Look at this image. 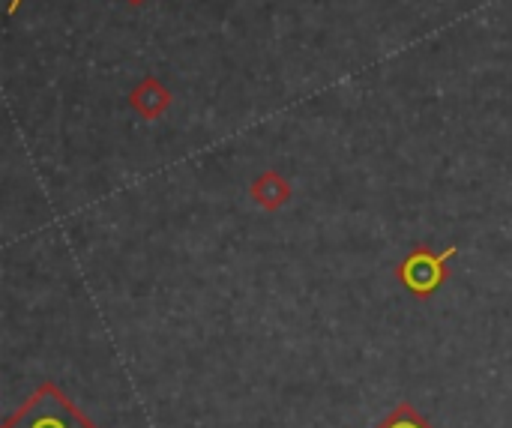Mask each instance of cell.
Instances as JSON below:
<instances>
[{
	"mask_svg": "<svg viewBox=\"0 0 512 428\" xmlns=\"http://www.w3.org/2000/svg\"><path fill=\"white\" fill-rule=\"evenodd\" d=\"M459 255L456 246L444 249V252H432L426 246L414 249L402 264H399V282L408 294L420 297V300H429L432 294L441 291V285L447 282V267L450 261Z\"/></svg>",
	"mask_w": 512,
	"mask_h": 428,
	"instance_id": "cell-1",
	"label": "cell"
},
{
	"mask_svg": "<svg viewBox=\"0 0 512 428\" xmlns=\"http://www.w3.org/2000/svg\"><path fill=\"white\" fill-rule=\"evenodd\" d=\"M39 405H42V396L36 393V396L27 402V408H21L12 420H18L24 428H72V423L81 420L78 411H75L72 405H66L63 399H60L57 408H51V411H45V408H39Z\"/></svg>",
	"mask_w": 512,
	"mask_h": 428,
	"instance_id": "cell-2",
	"label": "cell"
},
{
	"mask_svg": "<svg viewBox=\"0 0 512 428\" xmlns=\"http://www.w3.org/2000/svg\"><path fill=\"white\" fill-rule=\"evenodd\" d=\"M132 105H135L138 114L153 120V117H159L171 105V93L156 78H144V84L132 93Z\"/></svg>",
	"mask_w": 512,
	"mask_h": 428,
	"instance_id": "cell-3",
	"label": "cell"
},
{
	"mask_svg": "<svg viewBox=\"0 0 512 428\" xmlns=\"http://www.w3.org/2000/svg\"><path fill=\"white\" fill-rule=\"evenodd\" d=\"M252 198L264 207V210H279L288 198H291V186L276 174V171H267L264 177H258L252 183Z\"/></svg>",
	"mask_w": 512,
	"mask_h": 428,
	"instance_id": "cell-4",
	"label": "cell"
},
{
	"mask_svg": "<svg viewBox=\"0 0 512 428\" xmlns=\"http://www.w3.org/2000/svg\"><path fill=\"white\" fill-rule=\"evenodd\" d=\"M378 428H435V426H432V423H429V420H426L414 405H408V402H405V405H399V408H396L384 423H378Z\"/></svg>",
	"mask_w": 512,
	"mask_h": 428,
	"instance_id": "cell-5",
	"label": "cell"
},
{
	"mask_svg": "<svg viewBox=\"0 0 512 428\" xmlns=\"http://www.w3.org/2000/svg\"><path fill=\"white\" fill-rule=\"evenodd\" d=\"M18 3H21V0H12V3H9V12H15V9H18Z\"/></svg>",
	"mask_w": 512,
	"mask_h": 428,
	"instance_id": "cell-6",
	"label": "cell"
},
{
	"mask_svg": "<svg viewBox=\"0 0 512 428\" xmlns=\"http://www.w3.org/2000/svg\"><path fill=\"white\" fill-rule=\"evenodd\" d=\"M129 3H141V0H129Z\"/></svg>",
	"mask_w": 512,
	"mask_h": 428,
	"instance_id": "cell-7",
	"label": "cell"
}]
</instances>
